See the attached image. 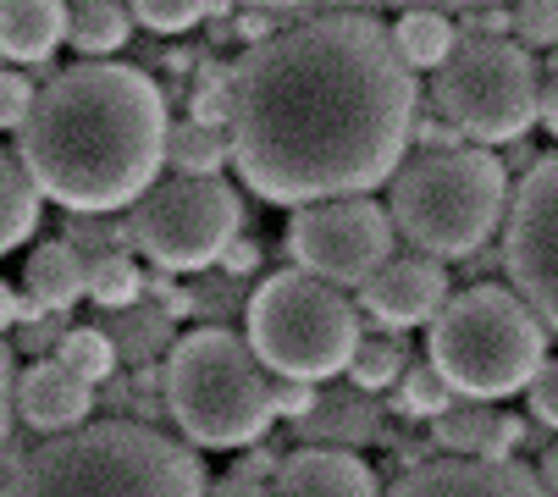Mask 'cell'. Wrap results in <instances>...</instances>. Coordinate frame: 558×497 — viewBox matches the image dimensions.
<instances>
[{
    "mask_svg": "<svg viewBox=\"0 0 558 497\" xmlns=\"http://www.w3.org/2000/svg\"><path fill=\"white\" fill-rule=\"evenodd\" d=\"M421 83L371 12H315L232 66V166L271 205L381 189L410 155Z\"/></svg>",
    "mask_w": 558,
    "mask_h": 497,
    "instance_id": "6da1fadb",
    "label": "cell"
},
{
    "mask_svg": "<svg viewBox=\"0 0 558 497\" xmlns=\"http://www.w3.org/2000/svg\"><path fill=\"white\" fill-rule=\"evenodd\" d=\"M167 95L144 66L77 61L39 83L17 155L66 216H122L167 172Z\"/></svg>",
    "mask_w": 558,
    "mask_h": 497,
    "instance_id": "7a4b0ae2",
    "label": "cell"
},
{
    "mask_svg": "<svg viewBox=\"0 0 558 497\" xmlns=\"http://www.w3.org/2000/svg\"><path fill=\"white\" fill-rule=\"evenodd\" d=\"M205 486L194 443L128 414L39 437L0 475V497H205Z\"/></svg>",
    "mask_w": 558,
    "mask_h": 497,
    "instance_id": "3957f363",
    "label": "cell"
},
{
    "mask_svg": "<svg viewBox=\"0 0 558 497\" xmlns=\"http://www.w3.org/2000/svg\"><path fill=\"white\" fill-rule=\"evenodd\" d=\"M509 160L482 144H421L387 178L392 232L432 260H470L509 216Z\"/></svg>",
    "mask_w": 558,
    "mask_h": 497,
    "instance_id": "277c9868",
    "label": "cell"
},
{
    "mask_svg": "<svg viewBox=\"0 0 558 497\" xmlns=\"http://www.w3.org/2000/svg\"><path fill=\"white\" fill-rule=\"evenodd\" d=\"M271 371L238 338L232 326H194L167 354V414L194 448L216 453H244L266 443L277 403H271Z\"/></svg>",
    "mask_w": 558,
    "mask_h": 497,
    "instance_id": "5b68a950",
    "label": "cell"
},
{
    "mask_svg": "<svg viewBox=\"0 0 558 497\" xmlns=\"http://www.w3.org/2000/svg\"><path fill=\"white\" fill-rule=\"evenodd\" d=\"M542 360H547V326L504 282H475V288L448 293L426 338V365L459 398H475V403L520 398L531 376L542 371Z\"/></svg>",
    "mask_w": 558,
    "mask_h": 497,
    "instance_id": "8992f818",
    "label": "cell"
},
{
    "mask_svg": "<svg viewBox=\"0 0 558 497\" xmlns=\"http://www.w3.org/2000/svg\"><path fill=\"white\" fill-rule=\"evenodd\" d=\"M244 338L271 376H299L322 387L349 371L365 326H360V310L332 282L293 266V271H271L250 293Z\"/></svg>",
    "mask_w": 558,
    "mask_h": 497,
    "instance_id": "52a82bcc",
    "label": "cell"
},
{
    "mask_svg": "<svg viewBox=\"0 0 558 497\" xmlns=\"http://www.w3.org/2000/svg\"><path fill=\"white\" fill-rule=\"evenodd\" d=\"M432 111L464 144H520L542 122V66L520 39L464 34L432 72Z\"/></svg>",
    "mask_w": 558,
    "mask_h": 497,
    "instance_id": "ba28073f",
    "label": "cell"
},
{
    "mask_svg": "<svg viewBox=\"0 0 558 497\" xmlns=\"http://www.w3.org/2000/svg\"><path fill=\"white\" fill-rule=\"evenodd\" d=\"M244 227V199L227 178H161L128 205L133 255L161 266L167 277L210 271L221 248Z\"/></svg>",
    "mask_w": 558,
    "mask_h": 497,
    "instance_id": "9c48e42d",
    "label": "cell"
},
{
    "mask_svg": "<svg viewBox=\"0 0 558 497\" xmlns=\"http://www.w3.org/2000/svg\"><path fill=\"white\" fill-rule=\"evenodd\" d=\"M392 216L371 194L315 199L288 216V255L299 271L332 288H365L392 260Z\"/></svg>",
    "mask_w": 558,
    "mask_h": 497,
    "instance_id": "30bf717a",
    "label": "cell"
},
{
    "mask_svg": "<svg viewBox=\"0 0 558 497\" xmlns=\"http://www.w3.org/2000/svg\"><path fill=\"white\" fill-rule=\"evenodd\" d=\"M504 266L509 288L536 310L547 331H558V149L531 160L504 221Z\"/></svg>",
    "mask_w": 558,
    "mask_h": 497,
    "instance_id": "8fae6325",
    "label": "cell"
},
{
    "mask_svg": "<svg viewBox=\"0 0 558 497\" xmlns=\"http://www.w3.org/2000/svg\"><path fill=\"white\" fill-rule=\"evenodd\" d=\"M381 497H553L542 486V475L520 459H464V453H442V459H421L398 475Z\"/></svg>",
    "mask_w": 558,
    "mask_h": 497,
    "instance_id": "7c38bea8",
    "label": "cell"
},
{
    "mask_svg": "<svg viewBox=\"0 0 558 497\" xmlns=\"http://www.w3.org/2000/svg\"><path fill=\"white\" fill-rule=\"evenodd\" d=\"M453 282H448V266L432 260V255H392L365 288H360V304L376 326L387 331H410V326H432L448 304Z\"/></svg>",
    "mask_w": 558,
    "mask_h": 497,
    "instance_id": "4fadbf2b",
    "label": "cell"
},
{
    "mask_svg": "<svg viewBox=\"0 0 558 497\" xmlns=\"http://www.w3.org/2000/svg\"><path fill=\"white\" fill-rule=\"evenodd\" d=\"M89 414H95V381L66 371L56 354L28 360L17 371V421L34 437H61L72 426H84Z\"/></svg>",
    "mask_w": 558,
    "mask_h": 497,
    "instance_id": "5bb4252c",
    "label": "cell"
},
{
    "mask_svg": "<svg viewBox=\"0 0 558 497\" xmlns=\"http://www.w3.org/2000/svg\"><path fill=\"white\" fill-rule=\"evenodd\" d=\"M277 497H381L376 470L354 448H293L271 481Z\"/></svg>",
    "mask_w": 558,
    "mask_h": 497,
    "instance_id": "9a60e30c",
    "label": "cell"
},
{
    "mask_svg": "<svg viewBox=\"0 0 558 497\" xmlns=\"http://www.w3.org/2000/svg\"><path fill=\"white\" fill-rule=\"evenodd\" d=\"M432 437L442 453H464V459H514L525 421L498 403H475V398H453V409H442L432 421Z\"/></svg>",
    "mask_w": 558,
    "mask_h": 497,
    "instance_id": "2e32d148",
    "label": "cell"
},
{
    "mask_svg": "<svg viewBox=\"0 0 558 497\" xmlns=\"http://www.w3.org/2000/svg\"><path fill=\"white\" fill-rule=\"evenodd\" d=\"M376 432H381V409L360 387H327L304 421H293L299 448H360L376 443Z\"/></svg>",
    "mask_w": 558,
    "mask_h": 497,
    "instance_id": "e0dca14e",
    "label": "cell"
},
{
    "mask_svg": "<svg viewBox=\"0 0 558 497\" xmlns=\"http://www.w3.org/2000/svg\"><path fill=\"white\" fill-rule=\"evenodd\" d=\"M72 23L66 0H0V56L17 66H39L61 50Z\"/></svg>",
    "mask_w": 558,
    "mask_h": 497,
    "instance_id": "ac0fdd59",
    "label": "cell"
},
{
    "mask_svg": "<svg viewBox=\"0 0 558 497\" xmlns=\"http://www.w3.org/2000/svg\"><path fill=\"white\" fill-rule=\"evenodd\" d=\"M23 299L45 315H66L84 299V255L66 238H45L23 260Z\"/></svg>",
    "mask_w": 558,
    "mask_h": 497,
    "instance_id": "d6986e66",
    "label": "cell"
},
{
    "mask_svg": "<svg viewBox=\"0 0 558 497\" xmlns=\"http://www.w3.org/2000/svg\"><path fill=\"white\" fill-rule=\"evenodd\" d=\"M128 39H133V12H128V0H72L66 45L84 56V61H111Z\"/></svg>",
    "mask_w": 558,
    "mask_h": 497,
    "instance_id": "ffe728a7",
    "label": "cell"
},
{
    "mask_svg": "<svg viewBox=\"0 0 558 497\" xmlns=\"http://www.w3.org/2000/svg\"><path fill=\"white\" fill-rule=\"evenodd\" d=\"M39 183L28 178V166L17 149H0V255H12L17 243L39 232Z\"/></svg>",
    "mask_w": 558,
    "mask_h": 497,
    "instance_id": "44dd1931",
    "label": "cell"
},
{
    "mask_svg": "<svg viewBox=\"0 0 558 497\" xmlns=\"http://www.w3.org/2000/svg\"><path fill=\"white\" fill-rule=\"evenodd\" d=\"M106 331H111V343L128 365H149L155 354H172L178 343V331H172V315L155 304V299H138L128 310H111L106 315Z\"/></svg>",
    "mask_w": 558,
    "mask_h": 497,
    "instance_id": "7402d4cb",
    "label": "cell"
},
{
    "mask_svg": "<svg viewBox=\"0 0 558 497\" xmlns=\"http://www.w3.org/2000/svg\"><path fill=\"white\" fill-rule=\"evenodd\" d=\"M392 34V50L404 56V66L421 77V72H437L448 56H453V45H459V23L448 17V12H398V23L387 28Z\"/></svg>",
    "mask_w": 558,
    "mask_h": 497,
    "instance_id": "603a6c76",
    "label": "cell"
},
{
    "mask_svg": "<svg viewBox=\"0 0 558 497\" xmlns=\"http://www.w3.org/2000/svg\"><path fill=\"white\" fill-rule=\"evenodd\" d=\"M227 160H232L227 128H210V122H194V117L167 128V166L178 178H221Z\"/></svg>",
    "mask_w": 558,
    "mask_h": 497,
    "instance_id": "cb8c5ba5",
    "label": "cell"
},
{
    "mask_svg": "<svg viewBox=\"0 0 558 497\" xmlns=\"http://www.w3.org/2000/svg\"><path fill=\"white\" fill-rule=\"evenodd\" d=\"M84 299L95 310H128L144 299V271L133 255H122V248H106V255H84Z\"/></svg>",
    "mask_w": 558,
    "mask_h": 497,
    "instance_id": "d4e9b609",
    "label": "cell"
},
{
    "mask_svg": "<svg viewBox=\"0 0 558 497\" xmlns=\"http://www.w3.org/2000/svg\"><path fill=\"white\" fill-rule=\"evenodd\" d=\"M410 371V349L398 343V338H387V331H376V338H360V349H354V360H349V387H360V392H371V398H381V392H392L398 387V376Z\"/></svg>",
    "mask_w": 558,
    "mask_h": 497,
    "instance_id": "484cf974",
    "label": "cell"
},
{
    "mask_svg": "<svg viewBox=\"0 0 558 497\" xmlns=\"http://www.w3.org/2000/svg\"><path fill=\"white\" fill-rule=\"evenodd\" d=\"M56 360L66 365V371H77L84 381H111V371L122 365V354H117V343H111V331L106 326H66L61 331V343H56Z\"/></svg>",
    "mask_w": 558,
    "mask_h": 497,
    "instance_id": "4316f807",
    "label": "cell"
},
{
    "mask_svg": "<svg viewBox=\"0 0 558 497\" xmlns=\"http://www.w3.org/2000/svg\"><path fill=\"white\" fill-rule=\"evenodd\" d=\"M453 387L432 371V365H410L404 376H398V387H392V403H398V414H410V421H437L442 409H453Z\"/></svg>",
    "mask_w": 558,
    "mask_h": 497,
    "instance_id": "83f0119b",
    "label": "cell"
},
{
    "mask_svg": "<svg viewBox=\"0 0 558 497\" xmlns=\"http://www.w3.org/2000/svg\"><path fill=\"white\" fill-rule=\"evenodd\" d=\"M509 17V39H520L525 50H558V0H514Z\"/></svg>",
    "mask_w": 558,
    "mask_h": 497,
    "instance_id": "f1b7e54d",
    "label": "cell"
},
{
    "mask_svg": "<svg viewBox=\"0 0 558 497\" xmlns=\"http://www.w3.org/2000/svg\"><path fill=\"white\" fill-rule=\"evenodd\" d=\"M128 12L149 34H189L205 17V0H128Z\"/></svg>",
    "mask_w": 558,
    "mask_h": 497,
    "instance_id": "f546056e",
    "label": "cell"
},
{
    "mask_svg": "<svg viewBox=\"0 0 558 497\" xmlns=\"http://www.w3.org/2000/svg\"><path fill=\"white\" fill-rule=\"evenodd\" d=\"M34 83H28V72H17V66H0V133H12V128H23L28 122V111H34Z\"/></svg>",
    "mask_w": 558,
    "mask_h": 497,
    "instance_id": "4dcf8cb0",
    "label": "cell"
},
{
    "mask_svg": "<svg viewBox=\"0 0 558 497\" xmlns=\"http://www.w3.org/2000/svg\"><path fill=\"white\" fill-rule=\"evenodd\" d=\"M12 421H17V365H12V349L0 343V475L12 464Z\"/></svg>",
    "mask_w": 558,
    "mask_h": 497,
    "instance_id": "1f68e13d",
    "label": "cell"
},
{
    "mask_svg": "<svg viewBox=\"0 0 558 497\" xmlns=\"http://www.w3.org/2000/svg\"><path fill=\"white\" fill-rule=\"evenodd\" d=\"M525 403H531V421L536 426L558 432V360H542V371L525 387Z\"/></svg>",
    "mask_w": 558,
    "mask_h": 497,
    "instance_id": "d6a6232c",
    "label": "cell"
},
{
    "mask_svg": "<svg viewBox=\"0 0 558 497\" xmlns=\"http://www.w3.org/2000/svg\"><path fill=\"white\" fill-rule=\"evenodd\" d=\"M315 398H322V387L315 381H299V376H277L271 381V403H277V414L293 426V421H304V414L315 409Z\"/></svg>",
    "mask_w": 558,
    "mask_h": 497,
    "instance_id": "836d02e7",
    "label": "cell"
},
{
    "mask_svg": "<svg viewBox=\"0 0 558 497\" xmlns=\"http://www.w3.org/2000/svg\"><path fill=\"white\" fill-rule=\"evenodd\" d=\"M260 255H266V248H260L255 238H244V232H238V238L221 248V260H216V266H221L227 277H250V271H260Z\"/></svg>",
    "mask_w": 558,
    "mask_h": 497,
    "instance_id": "e575fe53",
    "label": "cell"
},
{
    "mask_svg": "<svg viewBox=\"0 0 558 497\" xmlns=\"http://www.w3.org/2000/svg\"><path fill=\"white\" fill-rule=\"evenodd\" d=\"M205 497H277V492H271V481H255V475H244V470H232V475L210 481Z\"/></svg>",
    "mask_w": 558,
    "mask_h": 497,
    "instance_id": "d590c367",
    "label": "cell"
},
{
    "mask_svg": "<svg viewBox=\"0 0 558 497\" xmlns=\"http://www.w3.org/2000/svg\"><path fill=\"white\" fill-rule=\"evenodd\" d=\"M227 28H232L238 39H244L250 50H255V45H266V39L277 34V23H271V12H260V7H250V12H238V17L227 23Z\"/></svg>",
    "mask_w": 558,
    "mask_h": 497,
    "instance_id": "8d00e7d4",
    "label": "cell"
},
{
    "mask_svg": "<svg viewBox=\"0 0 558 497\" xmlns=\"http://www.w3.org/2000/svg\"><path fill=\"white\" fill-rule=\"evenodd\" d=\"M398 12H482V7H509V0H387Z\"/></svg>",
    "mask_w": 558,
    "mask_h": 497,
    "instance_id": "74e56055",
    "label": "cell"
},
{
    "mask_svg": "<svg viewBox=\"0 0 558 497\" xmlns=\"http://www.w3.org/2000/svg\"><path fill=\"white\" fill-rule=\"evenodd\" d=\"M542 122L558 138V50H547V72H542Z\"/></svg>",
    "mask_w": 558,
    "mask_h": 497,
    "instance_id": "f35d334b",
    "label": "cell"
},
{
    "mask_svg": "<svg viewBox=\"0 0 558 497\" xmlns=\"http://www.w3.org/2000/svg\"><path fill=\"white\" fill-rule=\"evenodd\" d=\"M17 310H23V293H17L7 277H0V338H7V331L17 326Z\"/></svg>",
    "mask_w": 558,
    "mask_h": 497,
    "instance_id": "ab89813d",
    "label": "cell"
},
{
    "mask_svg": "<svg viewBox=\"0 0 558 497\" xmlns=\"http://www.w3.org/2000/svg\"><path fill=\"white\" fill-rule=\"evenodd\" d=\"M536 475H542V486L558 497V443H553V448H542V459H536Z\"/></svg>",
    "mask_w": 558,
    "mask_h": 497,
    "instance_id": "60d3db41",
    "label": "cell"
},
{
    "mask_svg": "<svg viewBox=\"0 0 558 497\" xmlns=\"http://www.w3.org/2000/svg\"><path fill=\"white\" fill-rule=\"evenodd\" d=\"M244 7H260V12H293V7H310V0H244Z\"/></svg>",
    "mask_w": 558,
    "mask_h": 497,
    "instance_id": "b9f144b4",
    "label": "cell"
},
{
    "mask_svg": "<svg viewBox=\"0 0 558 497\" xmlns=\"http://www.w3.org/2000/svg\"><path fill=\"white\" fill-rule=\"evenodd\" d=\"M66 7H72V0H66Z\"/></svg>",
    "mask_w": 558,
    "mask_h": 497,
    "instance_id": "7bdbcfd3",
    "label": "cell"
}]
</instances>
